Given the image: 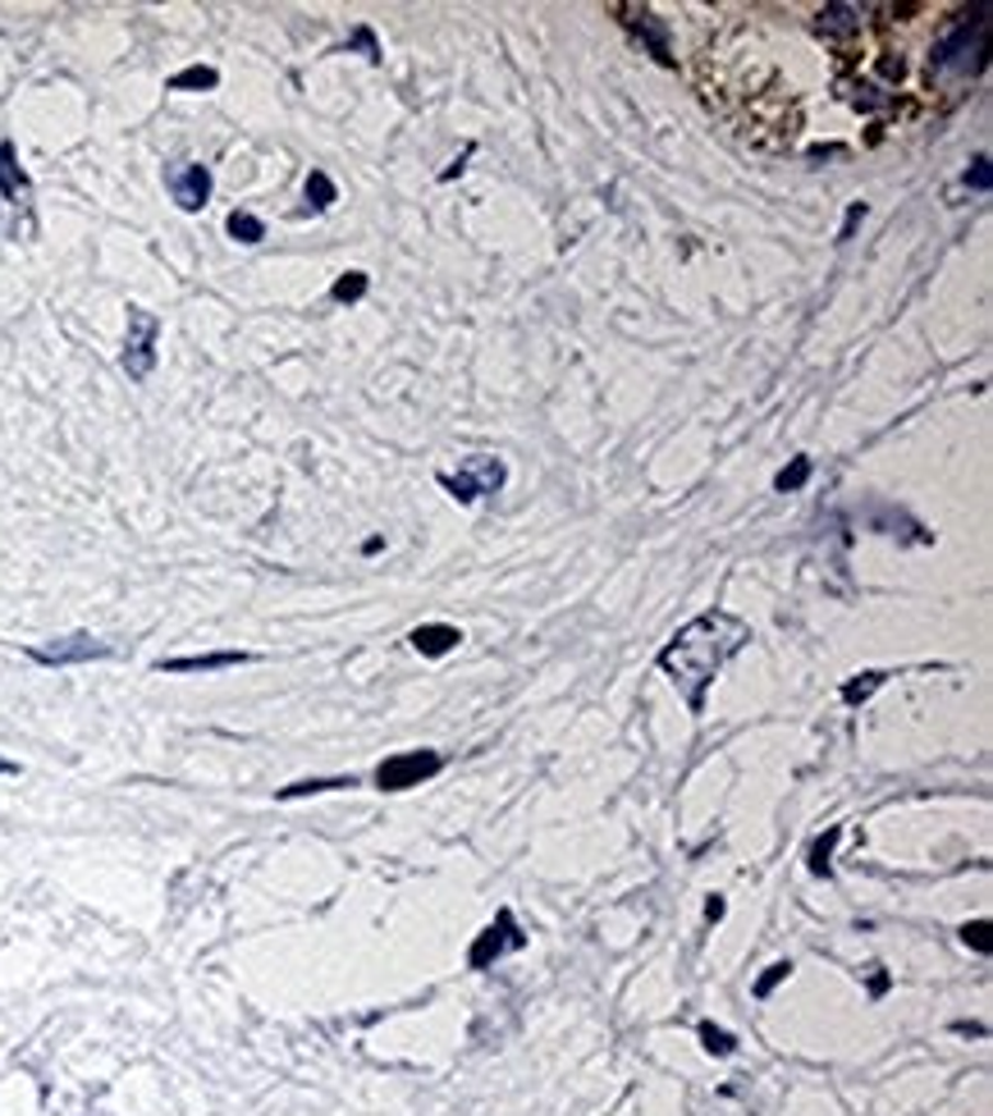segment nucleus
Listing matches in <instances>:
<instances>
[{
	"label": "nucleus",
	"mask_w": 993,
	"mask_h": 1116,
	"mask_svg": "<svg viewBox=\"0 0 993 1116\" xmlns=\"http://www.w3.org/2000/svg\"><path fill=\"white\" fill-rule=\"evenodd\" d=\"M106 655H111V645L96 641L92 632H69V636H56V641L33 645V651H28V659H37V664H46V668L88 664V659H106Z\"/></svg>",
	"instance_id": "0eeeda50"
},
{
	"label": "nucleus",
	"mask_w": 993,
	"mask_h": 1116,
	"mask_svg": "<svg viewBox=\"0 0 993 1116\" xmlns=\"http://www.w3.org/2000/svg\"><path fill=\"white\" fill-rule=\"evenodd\" d=\"M787 975H793V962H774V966H770L765 975H760V979H755V998H770V993L778 989V983H783Z\"/></svg>",
	"instance_id": "5701e85b"
},
{
	"label": "nucleus",
	"mask_w": 993,
	"mask_h": 1116,
	"mask_svg": "<svg viewBox=\"0 0 993 1116\" xmlns=\"http://www.w3.org/2000/svg\"><path fill=\"white\" fill-rule=\"evenodd\" d=\"M504 481H508L504 462H499V458H490V453H472L463 467H458V476L440 472V485L449 490V495H453L458 504H476L481 495H499Z\"/></svg>",
	"instance_id": "7ed1b4c3"
},
{
	"label": "nucleus",
	"mask_w": 993,
	"mask_h": 1116,
	"mask_svg": "<svg viewBox=\"0 0 993 1116\" xmlns=\"http://www.w3.org/2000/svg\"><path fill=\"white\" fill-rule=\"evenodd\" d=\"M458 641H463V632L449 628V622H422V628L413 632V651L426 655V659H440V655L453 651Z\"/></svg>",
	"instance_id": "f8f14e48"
},
{
	"label": "nucleus",
	"mask_w": 993,
	"mask_h": 1116,
	"mask_svg": "<svg viewBox=\"0 0 993 1116\" xmlns=\"http://www.w3.org/2000/svg\"><path fill=\"white\" fill-rule=\"evenodd\" d=\"M367 284H371V279H367L362 271H348V275L335 279L330 298H335V302H362V298H367Z\"/></svg>",
	"instance_id": "6ab92c4d"
},
{
	"label": "nucleus",
	"mask_w": 993,
	"mask_h": 1116,
	"mask_svg": "<svg viewBox=\"0 0 993 1116\" xmlns=\"http://www.w3.org/2000/svg\"><path fill=\"white\" fill-rule=\"evenodd\" d=\"M747 641H751V628L742 618L724 613V609H709V613L686 622V628H678V636L659 651V668H665V678L682 691L686 710L705 714V691L715 687L719 668L742 651Z\"/></svg>",
	"instance_id": "f257e3e1"
},
{
	"label": "nucleus",
	"mask_w": 993,
	"mask_h": 1116,
	"mask_svg": "<svg viewBox=\"0 0 993 1116\" xmlns=\"http://www.w3.org/2000/svg\"><path fill=\"white\" fill-rule=\"evenodd\" d=\"M0 193H5V202H14V206L33 202V184H28V174H23V165H19L14 142H0Z\"/></svg>",
	"instance_id": "9d476101"
},
{
	"label": "nucleus",
	"mask_w": 993,
	"mask_h": 1116,
	"mask_svg": "<svg viewBox=\"0 0 993 1116\" xmlns=\"http://www.w3.org/2000/svg\"><path fill=\"white\" fill-rule=\"evenodd\" d=\"M229 239H239V243H262V239H266V225L252 216V211H234V216H229Z\"/></svg>",
	"instance_id": "f3484780"
},
{
	"label": "nucleus",
	"mask_w": 993,
	"mask_h": 1116,
	"mask_svg": "<svg viewBox=\"0 0 993 1116\" xmlns=\"http://www.w3.org/2000/svg\"><path fill=\"white\" fill-rule=\"evenodd\" d=\"M614 14L650 46V56H655L659 65H673V46H669V23H665V19H655V14L642 10V5H614Z\"/></svg>",
	"instance_id": "1a4fd4ad"
},
{
	"label": "nucleus",
	"mask_w": 993,
	"mask_h": 1116,
	"mask_svg": "<svg viewBox=\"0 0 993 1116\" xmlns=\"http://www.w3.org/2000/svg\"><path fill=\"white\" fill-rule=\"evenodd\" d=\"M984 14H989V10L980 5L975 19H961L957 28L934 46V69L966 78V73H975V69L984 65V42H989V19H984Z\"/></svg>",
	"instance_id": "f03ea898"
},
{
	"label": "nucleus",
	"mask_w": 993,
	"mask_h": 1116,
	"mask_svg": "<svg viewBox=\"0 0 993 1116\" xmlns=\"http://www.w3.org/2000/svg\"><path fill=\"white\" fill-rule=\"evenodd\" d=\"M724 911H728V906H724V897H709V906H705V916H709V920H724Z\"/></svg>",
	"instance_id": "bb28decb"
},
{
	"label": "nucleus",
	"mask_w": 993,
	"mask_h": 1116,
	"mask_svg": "<svg viewBox=\"0 0 993 1116\" xmlns=\"http://www.w3.org/2000/svg\"><path fill=\"white\" fill-rule=\"evenodd\" d=\"M810 472H815V467H810V458L801 453V458H793V462H787L783 472L774 476V490H783V495H793V490H801V485L810 481Z\"/></svg>",
	"instance_id": "dca6fc26"
},
{
	"label": "nucleus",
	"mask_w": 993,
	"mask_h": 1116,
	"mask_svg": "<svg viewBox=\"0 0 993 1116\" xmlns=\"http://www.w3.org/2000/svg\"><path fill=\"white\" fill-rule=\"evenodd\" d=\"M961 939H966V943H975L980 952H989V920H975V924H966V929H961Z\"/></svg>",
	"instance_id": "b1692460"
},
{
	"label": "nucleus",
	"mask_w": 993,
	"mask_h": 1116,
	"mask_svg": "<svg viewBox=\"0 0 993 1116\" xmlns=\"http://www.w3.org/2000/svg\"><path fill=\"white\" fill-rule=\"evenodd\" d=\"M838 838H843V828H829V833H824V838H815V847H810V874H820V878H829V855H833Z\"/></svg>",
	"instance_id": "aec40b11"
},
{
	"label": "nucleus",
	"mask_w": 993,
	"mask_h": 1116,
	"mask_svg": "<svg viewBox=\"0 0 993 1116\" xmlns=\"http://www.w3.org/2000/svg\"><path fill=\"white\" fill-rule=\"evenodd\" d=\"M252 664V655L243 651H216V655H184V659H161V672H216V668H239Z\"/></svg>",
	"instance_id": "9b49d317"
},
{
	"label": "nucleus",
	"mask_w": 993,
	"mask_h": 1116,
	"mask_svg": "<svg viewBox=\"0 0 993 1116\" xmlns=\"http://www.w3.org/2000/svg\"><path fill=\"white\" fill-rule=\"evenodd\" d=\"M335 197H339L335 179H330L325 170H312V174H308V202H312V211H325V206H335Z\"/></svg>",
	"instance_id": "2eb2a0df"
},
{
	"label": "nucleus",
	"mask_w": 993,
	"mask_h": 1116,
	"mask_svg": "<svg viewBox=\"0 0 993 1116\" xmlns=\"http://www.w3.org/2000/svg\"><path fill=\"white\" fill-rule=\"evenodd\" d=\"M879 687H884V672H856V678L843 682V700L847 705H861V700H870Z\"/></svg>",
	"instance_id": "a211bd4d"
},
{
	"label": "nucleus",
	"mask_w": 993,
	"mask_h": 1116,
	"mask_svg": "<svg viewBox=\"0 0 993 1116\" xmlns=\"http://www.w3.org/2000/svg\"><path fill=\"white\" fill-rule=\"evenodd\" d=\"M157 334H161V321L147 307H129V334H124V353H119L129 380H147L157 371Z\"/></svg>",
	"instance_id": "20e7f679"
},
{
	"label": "nucleus",
	"mask_w": 993,
	"mask_h": 1116,
	"mask_svg": "<svg viewBox=\"0 0 993 1116\" xmlns=\"http://www.w3.org/2000/svg\"><path fill=\"white\" fill-rule=\"evenodd\" d=\"M966 188H980V193L989 188V161H984V156H980V161H975V170H971V174H966Z\"/></svg>",
	"instance_id": "a878e982"
},
{
	"label": "nucleus",
	"mask_w": 993,
	"mask_h": 1116,
	"mask_svg": "<svg viewBox=\"0 0 993 1116\" xmlns=\"http://www.w3.org/2000/svg\"><path fill=\"white\" fill-rule=\"evenodd\" d=\"M436 773H440L436 750H403V756H390L376 769V783H380V792H407V787H417Z\"/></svg>",
	"instance_id": "39448f33"
},
{
	"label": "nucleus",
	"mask_w": 993,
	"mask_h": 1116,
	"mask_svg": "<svg viewBox=\"0 0 993 1116\" xmlns=\"http://www.w3.org/2000/svg\"><path fill=\"white\" fill-rule=\"evenodd\" d=\"M884 989H888V975H884V970H879V966H875V979H870V993H875V998H879V993H884Z\"/></svg>",
	"instance_id": "cd10ccee"
},
{
	"label": "nucleus",
	"mask_w": 993,
	"mask_h": 1116,
	"mask_svg": "<svg viewBox=\"0 0 993 1116\" xmlns=\"http://www.w3.org/2000/svg\"><path fill=\"white\" fill-rule=\"evenodd\" d=\"M0 773H19V764H14V760H0Z\"/></svg>",
	"instance_id": "c85d7f7f"
},
{
	"label": "nucleus",
	"mask_w": 993,
	"mask_h": 1116,
	"mask_svg": "<svg viewBox=\"0 0 993 1116\" xmlns=\"http://www.w3.org/2000/svg\"><path fill=\"white\" fill-rule=\"evenodd\" d=\"M216 83H220V73L211 65H193V69L170 78V92H211Z\"/></svg>",
	"instance_id": "ddd939ff"
},
{
	"label": "nucleus",
	"mask_w": 993,
	"mask_h": 1116,
	"mask_svg": "<svg viewBox=\"0 0 993 1116\" xmlns=\"http://www.w3.org/2000/svg\"><path fill=\"white\" fill-rule=\"evenodd\" d=\"M527 939H522V929H518V920H513V911H499L495 916V924H486L476 933V943H472V952H467V966L472 970H486V966H495L504 952H518Z\"/></svg>",
	"instance_id": "423d86ee"
},
{
	"label": "nucleus",
	"mask_w": 993,
	"mask_h": 1116,
	"mask_svg": "<svg viewBox=\"0 0 993 1116\" xmlns=\"http://www.w3.org/2000/svg\"><path fill=\"white\" fill-rule=\"evenodd\" d=\"M165 188H170L180 211H201V206L211 202V170L197 165V161H180V165L165 170Z\"/></svg>",
	"instance_id": "6e6552de"
},
{
	"label": "nucleus",
	"mask_w": 993,
	"mask_h": 1116,
	"mask_svg": "<svg viewBox=\"0 0 993 1116\" xmlns=\"http://www.w3.org/2000/svg\"><path fill=\"white\" fill-rule=\"evenodd\" d=\"M701 1044H705V1052H715V1057H728V1052L737 1048L732 1034H728V1029H719V1025H709V1021L701 1025Z\"/></svg>",
	"instance_id": "412c9836"
},
{
	"label": "nucleus",
	"mask_w": 993,
	"mask_h": 1116,
	"mask_svg": "<svg viewBox=\"0 0 993 1116\" xmlns=\"http://www.w3.org/2000/svg\"><path fill=\"white\" fill-rule=\"evenodd\" d=\"M856 5H829L824 14H820V23H815V28H820L824 37H838V33H852V28H861L856 23Z\"/></svg>",
	"instance_id": "4468645a"
},
{
	"label": "nucleus",
	"mask_w": 993,
	"mask_h": 1116,
	"mask_svg": "<svg viewBox=\"0 0 993 1116\" xmlns=\"http://www.w3.org/2000/svg\"><path fill=\"white\" fill-rule=\"evenodd\" d=\"M861 220H865V202H852V211H847V220H843V233H838V243H847Z\"/></svg>",
	"instance_id": "393cba45"
},
{
	"label": "nucleus",
	"mask_w": 993,
	"mask_h": 1116,
	"mask_svg": "<svg viewBox=\"0 0 993 1116\" xmlns=\"http://www.w3.org/2000/svg\"><path fill=\"white\" fill-rule=\"evenodd\" d=\"M330 787H353V778H312V783H293V787H285L279 796L293 801V796H312V792H330Z\"/></svg>",
	"instance_id": "4be33fe9"
}]
</instances>
